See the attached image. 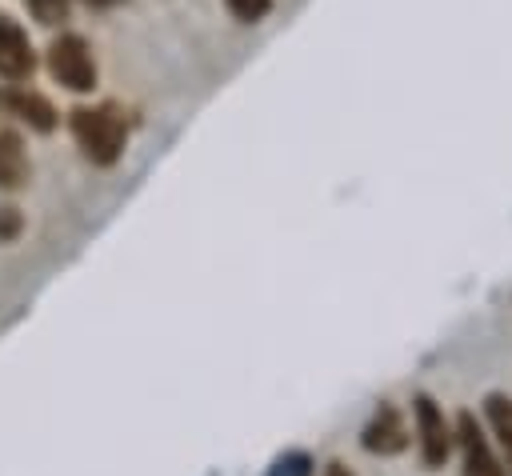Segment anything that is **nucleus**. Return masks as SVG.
Returning <instances> with one entry per match:
<instances>
[{
    "mask_svg": "<svg viewBox=\"0 0 512 476\" xmlns=\"http://www.w3.org/2000/svg\"><path fill=\"white\" fill-rule=\"evenodd\" d=\"M456 436H460V452H464V476H504V468L492 456V444L480 432V424H476L472 412H460Z\"/></svg>",
    "mask_w": 512,
    "mask_h": 476,
    "instance_id": "obj_4",
    "label": "nucleus"
},
{
    "mask_svg": "<svg viewBox=\"0 0 512 476\" xmlns=\"http://www.w3.org/2000/svg\"><path fill=\"white\" fill-rule=\"evenodd\" d=\"M484 412H488V424H492V432L500 436V448H504L508 468H512V396L488 392V396H484Z\"/></svg>",
    "mask_w": 512,
    "mask_h": 476,
    "instance_id": "obj_9",
    "label": "nucleus"
},
{
    "mask_svg": "<svg viewBox=\"0 0 512 476\" xmlns=\"http://www.w3.org/2000/svg\"><path fill=\"white\" fill-rule=\"evenodd\" d=\"M28 180V156L16 132H0V188H20Z\"/></svg>",
    "mask_w": 512,
    "mask_h": 476,
    "instance_id": "obj_8",
    "label": "nucleus"
},
{
    "mask_svg": "<svg viewBox=\"0 0 512 476\" xmlns=\"http://www.w3.org/2000/svg\"><path fill=\"white\" fill-rule=\"evenodd\" d=\"M16 228H20V216H16V208H0V240L16 236Z\"/></svg>",
    "mask_w": 512,
    "mask_h": 476,
    "instance_id": "obj_13",
    "label": "nucleus"
},
{
    "mask_svg": "<svg viewBox=\"0 0 512 476\" xmlns=\"http://www.w3.org/2000/svg\"><path fill=\"white\" fill-rule=\"evenodd\" d=\"M48 72H52V80H60L72 92H92L96 64H92V48L84 44V36H76V32L56 36L48 48Z\"/></svg>",
    "mask_w": 512,
    "mask_h": 476,
    "instance_id": "obj_2",
    "label": "nucleus"
},
{
    "mask_svg": "<svg viewBox=\"0 0 512 476\" xmlns=\"http://www.w3.org/2000/svg\"><path fill=\"white\" fill-rule=\"evenodd\" d=\"M0 104L12 108L16 116H24L36 132H52L56 128V108L40 92H0Z\"/></svg>",
    "mask_w": 512,
    "mask_h": 476,
    "instance_id": "obj_7",
    "label": "nucleus"
},
{
    "mask_svg": "<svg viewBox=\"0 0 512 476\" xmlns=\"http://www.w3.org/2000/svg\"><path fill=\"white\" fill-rule=\"evenodd\" d=\"M76 144L84 148V156L92 164H116L124 152V120L116 116V108H72L68 116Z\"/></svg>",
    "mask_w": 512,
    "mask_h": 476,
    "instance_id": "obj_1",
    "label": "nucleus"
},
{
    "mask_svg": "<svg viewBox=\"0 0 512 476\" xmlns=\"http://www.w3.org/2000/svg\"><path fill=\"white\" fill-rule=\"evenodd\" d=\"M224 4H228V12H232L236 20H244V24L264 20L268 8H272V0H224Z\"/></svg>",
    "mask_w": 512,
    "mask_h": 476,
    "instance_id": "obj_11",
    "label": "nucleus"
},
{
    "mask_svg": "<svg viewBox=\"0 0 512 476\" xmlns=\"http://www.w3.org/2000/svg\"><path fill=\"white\" fill-rule=\"evenodd\" d=\"M360 444L372 456H396V452H404L408 448V428H404L400 412L392 404H380L376 416L368 420V428L360 432Z\"/></svg>",
    "mask_w": 512,
    "mask_h": 476,
    "instance_id": "obj_5",
    "label": "nucleus"
},
{
    "mask_svg": "<svg viewBox=\"0 0 512 476\" xmlns=\"http://www.w3.org/2000/svg\"><path fill=\"white\" fill-rule=\"evenodd\" d=\"M268 476H312V456L300 452V448H296V452H284V456L272 460Z\"/></svg>",
    "mask_w": 512,
    "mask_h": 476,
    "instance_id": "obj_10",
    "label": "nucleus"
},
{
    "mask_svg": "<svg viewBox=\"0 0 512 476\" xmlns=\"http://www.w3.org/2000/svg\"><path fill=\"white\" fill-rule=\"evenodd\" d=\"M412 420H416V440H420V460L428 468H440L452 452V432H448V420L440 412V404L428 396V392H416L412 396Z\"/></svg>",
    "mask_w": 512,
    "mask_h": 476,
    "instance_id": "obj_3",
    "label": "nucleus"
},
{
    "mask_svg": "<svg viewBox=\"0 0 512 476\" xmlns=\"http://www.w3.org/2000/svg\"><path fill=\"white\" fill-rule=\"evenodd\" d=\"M324 476H352V472H348L344 464H328V472H324Z\"/></svg>",
    "mask_w": 512,
    "mask_h": 476,
    "instance_id": "obj_14",
    "label": "nucleus"
},
{
    "mask_svg": "<svg viewBox=\"0 0 512 476\" xmlns=\"http://www.w3.org/2000/svg\"><path fill=\"white\" fill-rule=\"evenodd\" d=\"M88 4H100V8H108V4H116V0H88Z\"/></svg>",
    "mask_w": 512,
    "mask_h": 476,
    "instance_id": "obj_15",
    "label": "nucleus"
},
{
    "mask_svg": "<svg viewBox=\"0 0 512 476\" xmlns=\"http://www.w3.org/2000/svg\"><path fill=\"white\" fill-rule=\"evenodd\" d=\"M32 68H36V56H32L24 28L8 12H0V76L4 80H28Z\"/></svg>",
    "mask_w": 512,
    "mask_h": 476,
    "instance_id": "obj_6",
    "label": "nucleus"
},
{
    "mask_svg": "<svg viewBox=\"0 0 512 476\" xmlns=\"http://www.w3.org/2000/svg\"><path fill=\"white\" fill-rule=\"evenodd\" d=\"M28 8L40 24H60L68 16V0H28Z\"/></svg>",
    "mask_w": 512,
    "mask_h": 476,
    "instance_id": "obj_12",
    "label": "nucleus"
}]
</instances>
